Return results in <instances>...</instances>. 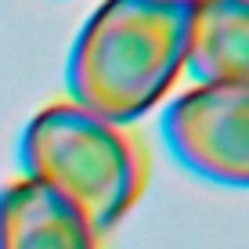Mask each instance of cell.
<instances>
[{
  "mask_svg": "<svg viewBox=\"0 0 249 249\" xmlns=\"http://www.w3.org/2000/svg\"><path fill=\"white\" fill-rule=\"evenodd\" d=\"M192 18V0H105L69 51V101L119 126L156 108L184 72Z\"/></svg>",
  "mask_w": 249,
  "mask_h": 249,
  "instance_id": "1",
  "label": "cell"
},
{
  "mask_svg": "<svg viewBox=\"0 0 249 249\" xmlns=\"http://www.w3.org/2000/svg\"><path fill=\"white\" fill-rule=\"evenodd\" d=\"M192 4H206V0H192Z\"/></svg>",
  "mask_w": 249,
  "mask_h": 249,
  "instance_id": "6",
  "label": "cell"
},
{
  "mask_svg": "<svg viewBox=\"0 0 249 249\" xmlns=\"http://www.w3.org/2000/svg\"><path fill=\"white\" fill-rule=\"evenodd\" d=\"M162 137L184 170L249 188V87H192L162 112Z\"/></svg>",
  "mask_w": 249,
  "mask_h": 249,
  "instance_id": "3",
  "label": "cell"
},
{
  "mask_svg": "<svg viewBox=\"0 0 249 249\" xmlns=\"http://www.w3.org/2000/svg\"><path fill=\"white\" fill-rule=\"evenodd\" d=\"M18 159L29 181L65 195L98 235L126 217L148 177L137 137L72 101H54L25 123Z\"/></svg>",
  "mask_w": 249,
  "mask_h": 249,
  "instance_id": "2",
  "label": "cell"
},
{
  "mask_svg": "<svg viewBox=\"0 0 249 249\" xmlns=\"http://www.w3.org/2000/svg\"><path fill=\"white\" fill-rule=\"evenodd\" d=\"M0 249H101L98 231L54 188L18 177L0 192Z\"/></svg>",
  "mask_w": 249,
  "mask_h": 249,
  "instance_id": "4",
  "label": "cell"
},
{
  "mask_svg": "<svg viewBox=\"0 0 249 249\" xmlns=\"http://www.w3.org/2000/svg\"><path fill=\"white\" fill-rule=\"evenodd\" d=\"M184 72L199 87H249V0L195 4Z\"/></svg>",
  "mask_w": 249,
  "mask_h": 249,
  "instance_id": "5",
  "label": "cell"
}]
</instances>
